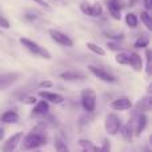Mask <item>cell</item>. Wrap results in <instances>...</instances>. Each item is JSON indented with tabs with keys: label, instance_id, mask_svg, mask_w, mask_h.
<instances>
[{
	"label": "cell",
	"instance_id": "obj_1",
	"mask_svg": "<svg viewBox=\"0 0 152 152\" xmlns=\"http://www.w3.org/2000/svg\"><path fill=\"white\" fill-rule=\"evenodd\" d=\"M47 134H45L44 128L42 126H36L26 135L23 136L20 142V147L23 151H34L37 148L43 147L47 144Z\"/></svg>",
	"mask_w": 152,
	"mask_h": 152
},
{
	"label": "cell",
	"instance_id": "obj_2",
	"mask_svg": "<svg viewBox=\"0 0 152 152\" xmlns=\"http://www.w3.org/2000/svg\"><path fill=\"white\" fill-rule=\"evenodd\" d=\"M96 92L92 88H84L80 94V102H81V107L86 112L92 113L96 110Z\"/></svg>",
	"mask_w": 152,
	"mask_h": 152
},
{
	"label": "cell",
	"instance_id": "obj_3",
	"mask_svg": "<svg viewBox=\"0 0 152 152\" xmlns=\"http://www.w3.org/2000/svg\"><path fill=\"white\" fill-rule=\"evenodd\" d=\"M121 126H123V123H121L120 118H119L116 113H108V115L105 116L104 128H105V131H107L108 135L116 136V135L119 134V131H120Z\"/></svg>",
	"mask_w": 152,
	"mask_h": 152
},
{
	"label": "cell",
	"instance_id": "obj_4",
	"mask_svg": "<svg viewBox=\"0 0 152 152\" xmlns=\"http://www.w3.org/2000/svg\"><path fill=\"white\" fill-rule=\"evenodd\" d=\"M20 43L31 53H34V55H37V56H40V58H43V59H51V58H52V56H51V53L48 52L45 48L40 47L39 44H36V43L32 42V40L28 39V37H20Z\"/></svg>",
	"mask_w": 152,
	"mask_h": 152
},
{
	"label": "cell",
	"instance_id": "obj_5",
	"mask_svg": "<svg viewBox=\"0 0 152 152\" xmlns=\"http://www.w3.org/2000/svg\"><path fill=\"white\" fill-rule=\"evenodd\" d=\"M23 136H24L23 132H16V134L11 135V136L8 137V139L5 140L4 143H3L1 151H3V152H13V151L16 150V147L20 144V142H21V139H23Z\"/></svg>",
	"mask_w": 152,
	"mask_h": 152
},
{
	"label": "cell",
	"instance_id": "obj_6",
	"mask_svg": "<svg viewBox=\"0 0 152 152\" xmlns=\"http://www.w3.org/2000/svg\"><path fill=\"white\" fill-rule=\"evenodd\" d=\"M88 69L95 77H97L99 80L104 81V83H116V77L112 74L107 72L105 69L99 68V67H95V66H88Z\"/></svg>",
	"mask_w": 152,
	"mask_h": 152
},
{
	"label": "cell",
	"instance_id": "obj_7",
	"mask_svg": "<svg viewBox=\"0 0 152 152\" xmlns=\"http://www.w3.org/2000/svg\"><path fill=\"white\" fill-rule=\"evenodd\" d=\"M50 36L52 37L53 42H56L58 44L64 45V47H72L74 45V42L69 36H67L66 34H63L61 31H58V29H50Z\"/></svg>",
	"mask_w": 152,
	"mask_h": 152
},
{
	"label": "cell",
	"instance_id": "obj_8",
	"mask_svg": "<svg viewBox=\"0 0 152 152\" xmlns=\"http://www.w3.org/2000/svg\"><path fill=\"white\" fill-rule=\"evenodd\" d=\"M20 75L18 72H8V74H0V91L10 88L11 86L19 80Z\"/></svg>",
	"mask_w": 152,
	"mask_h": 152
},
{
	"label": "cell",
	"instance_id": "obj_9",
	"mask_svg": "<svg viewBox=\"0 0 152 152\" xmlns=\"http://www.w3.org/2000/svg\"><path fill=\"white\" fill-rule=\"evenodd\" d=\"M107 7L111 16L116 20L121 19V10L124 8V3L121 0H107Z\"/></svg>",
	"mask_w": 152,
	"mask_h": 152
},
{
	"label": "cell",
	"instance_id": "obj_10",
	"mask_svg": "<svg viewBox=\"0 0 152 152\" xmlns=\"http://www.w3.org/2000/svg\"><path fill=\"white\" fill-rule=\"evenodd\" d=\"M134 107L132 102L128 97H119L110 103V108L113 111H128Z\"/></svg>",
	"mask_w": 152,
	"mask_h": 152
},
{
	"label": "cell",
	"instance_id": "obj_11",
	"mask_svg": "<svg viewBox=\"0 0 152 152\" xmlns=\"http://www.w3.org/2000/svg\"><path fill=\"white\" fill-rule=\"evenodd\" d=\"M50 111V103H47L45 100H39L34 104V108L31 111V116L32 118H42L45 116Z\"/></svg>",
	"mask_w": 152,
	"mask_h": 152
},
{
	"label": "cell",
	"instance_id": "obj_12",
	"mask_svg": "<svg viewBox=\"0 0 152 152\" xmlns=\"http://www.w3.org/2000/svg\"><path fill=\"white\" fill-rule=\"evenodd\" d=\"M42 100H45L47 103H52V104H61L64 102V96L56 92H50V91H40L39 94Z\"/></svg>",
	"mask_w": 152,
	"mask_h": 152
},
{
	"label": "cell",
	"instance_id": "obj_13",
	"mask_svg": "<svg viewBox=\"0 0 152 152\" xmlns=\"http://www.w3.org/2000/svg\"><path fill=\"white\" fill-rule=\"evenodd\" d=\"M135 108H136V111H139V113L150 112V111L152 110V96L151 95H145V96H143L142 99L137 100Z\"/></svg>",
	"mask_w": 152,
	"mask_h": 152
},
{
	"label": "cell",
	"instance_id": "obj_14",
	"mask_svg": "<svg viewBox=\"0 0 152 152\" xmlns=\"http://www.w3.org/2000/svg\"><path fill=\"white\" fill-rule=\"evenodd\" d=\"M135 129H134V135L135 136H140V135L144 132V129L147 128L148 124V118L145 113H139L136 118V121H135Z\"/></svg>",
	"mask_w": 152,
	"mask_h": 152
},
{
	"label": "cell",
	"instance_id": "obj_15",
	"mask_svg": "<svg viewBox=\"0 0 152 152\" xmlns=\"http://www.w3.org/2000/svg\"><path fill=\"white\" fill-rule=\"evenodd\" d=\"M128 66L136 72H140L143 69V60H142V58H140V55L137 52H131L129 53Z\"/></svg>",
	"mask_w": 152,
	"mask_h": 152
},
{
	"label": "cell",
	"instance_id": "obj_16",
	"mask_svg": "<svg viewBox=\"0 0 152 152\" xmlns=\"http://www.w3.org/2000/svg\"><path fill=\"white\" fill-rule=\"evenodd\" d=\"M0 120L5 124H16L20 120V116H19V113L16 112V111L10 110V111H5V112L0 116Z\"/></svg>",
	"mask_w": 152,
	"mask_h": 152
},
{
	"label": "cell",
	"instance_id": "obj_17",
	"mask_svg": "<svg viewBox=\"0 0 152 152\" xmlns=\"http://www.w3.org/2000/svg\"><path fill=\"white\" fill-rule=\"evenodd\" d=\"M119 132L121 134V136L126 142H132V137H134V123H132V120H129L127 124L121 126Z\"/></svg>",
	"mask_w": 152,
	"mask_h": 152
},
{
	"label": "cell",
	"instance_id": "obj_18",
	"mask_svg": "<svg viewBox=\"0 0 152 152\" xmlns=\"http://www.w3.org/2000/svg\"><path fill=\"white\" fill-rule=\"evenodd\" d=\"M60 79L67 81H75V80H83L86 79V75H83L81 72H76V71H66L60 74Z\"/></svg>",
	"mask_w": 152,
	"mask_h": 152
},
{
	"label": "cell",
	"instance_id": "obj_19",
	"mask_svg": "<svg viewBox=\"0 0 152 152\" xmlns=\"http://www.w3.org/2000/svg\"><path fill=\"white\" fill-rule=\"evenodd\" d=\"M53 147H55L56 152H71L69 148L67 147V144L64 143V140L60 139V137H55L53 139Z\"/></svg>",
	"mask_w": 152,
	"mask_h": 152
},
{
	"label": "cell",
	"instance_id": "obj_20",
	"mask_svg": "<svg viewBox=\"0 0 152 152\" xmlns=\"http://www.w3.org/2000/svg\"><path fill=\"white\" fill-rule=\"evenodd\" d=\"M126 24L129 28H136V27L139 26V19H137V16L135 15V13L128 12L126 15Z\"/></svg>",
	"mask_w": 152,
	"mask_h": 152
},
{
	"label": "cell",
	"instance_id": "obj_21",
	"mask_svg": "<svg viewBox=\"0 0 152 152\" xmlns=\"http://www.w3.org/2000/svg\"><path fill=\"white\" fill-rule=\"evenodd\" d=\"M92 152H111V143L108 139L103 140V144L100 145H94L92 147Z\"/></svg>",
	"mask_w": 152,
	"mask_h": 152
},
{
	"label": "cell",
	"instance_id": "obj_22",
	"mask_svg": "<svg viewBox=\"0 0 152 152\" xmlns=\"http://www.w3.org/2000/svg\"><path fill=\"white\" fill-rule=\"evenodd\" d=\"M86 47L88 48V50L91 51V52L96 53V55H99V56H104V55H105L104 48L100 47V45H97V44H95V43H87Z\"/></svg>",
	"mask_w": 152,
	"mask_h": 152
},
{
	"label": "cell",
	"instance_id": "obj_23",
	"mask_svg": "<svg viewBox=\"0 0 152 152\" xmlns=\"http://www.w3.org/2000/svg\"><path fill=\"white\" fill-rule=\"evenodd\" d=\"M115 60L118 64L120 66H128V60H129V52H119L115 56Z\"/></svg>",
	"mask_w": 152,
	"mask_h": 152
},
{
	"label": "cell",
	"instance_id": "obj_24",
	"mask_svg": "<svg viewBox=\"0 0 152 152\" xmlns=\"http://www.w3.org/2000/svg\"><path fill=\"white\" fill-rule=\"evenodd\" d=\"M140 20H142V23L145 26V28H147L148 31H151L152 29V20H151L150 13H148L147 11H143V12L140 13Z\"/></svg>",
	"mask_w": 152,
	"mask_h": 152
},
{
	"label": "cell",
	"instance_id": "obj_25",
	"mask_svg": "<svg viewBox=\"0 0 152 152\" xmlns=\"http://www.w3.org/2000/svg\"><path fill=\"white\" fill-rule=\"evenodd\" d=\"M150 44V37L147 35H142L137 37V40L135 42V47L136 48H147Z\"/></svg>",
	"mask_w": 152,
	"mask_h": 152
},
{
	"label": "cell",
	"instance_id": "obj_26",
	"mask_svg": "<svg viewBox=\"0 0 152 152\" xmlns=\"http://www.w3.org/2000/svg\"><path fill=\"white\" fill-rule=\"evenodd\" d=\"M102 13H103L102 4H100L99 1L94 3V4H92V13H91V16H92V18H99Z\"/></svg>",
	"mask_w": 152,
	"mask_h": 152
},
{
	"label": "cell",
	"instance_id": "obj_27",
	"mask_svg": "<svg viewBox=\"0 0 152 152\" xmlns=\"http://www.w3.org/2000/svg\"><path fill=\"white\" fill-rule=\"evenodd\" d=\"M104 36L108 37L110 40H113V42H118V43H120L121 40L124 39V35L123 34H111V32L108 34V32H105Z\"/></svg>",
	"mask_w": 152,
	"mask_h": 152
},
{
	"label": "cell",
	"instance_id": "obj_28",
	"mask_svg": "<svg viewBox=\"0 0 152 152\" xmlns=\"http://www.w3.org/2000/svg\"><path fill=\"white\" fill-rule=\"evenodd\" d=\"M79 145H80L81 148H83L84 151H92V147H94V144H92L89 140H87V139H81V140H79Z\"/></svg>",
	"mask_w": 152,
	"mask_h": 152
},
{
	"label": "cell",
	"instance_id": "obj_29",
	"mask_svg": "<svg viewBox=\"0 0 152 152\" xmlns=\"http://www.w3.org/2000/svg\"><path fill=\"white\" fill-rule=\"evenodd\" d=\"M80 10H81V12H83L84 15L91 16V13H92V4H88L87 1H83L80 4Z\"/></svg>",
	"mask_w": 152,
	"mask_h": 152
},
{
	"label": "cell",
	"instance_id": "obj_30",
	"mask_svg": "<svg viewBox=\"0 0 152 152\" xmlns=\"http://www.w3.org/2000/svg\"><path fill=\"white\" fill-rule=\"evenodd\" d=\"M20 100L24 103V104H31V105H34L35 103L37 102L36 96H34V95H27V96H23Z\"/></svg>",
	"mask_w": 152,
	"mask_h": 152
},
{
	"label": "cell",
	"instance_id": "obj_31",
	"mask_svg": "<svg viewBox=\"0 0 152 152\" xmlns=\"http://www.w3.org/2000/svg\"><path fill=\"white\" fill-rule=\"evenodd\" d=\"M145 58H147V68H145V72L147 75H151V51L145 50Z\"/></svg>",
	"mask_w": 152,
	"mask_h": 152
},
{
	"label": "cell",
	"instance_id": "obj_32",
	"mask_svg": "<svg viewBox=\"0 0 152 152\" xmlns=\"http://www.w3.org/2000/svg\"><path fill=\"white\" fill-rule=\"evenodd\" d=\"M11 27V24H10V21L7 20L5 18H3L1 15H0V28H3V29H8Z\"/></svg>",
	"mask_w": 152,
	"mask_h": 152
},
{
	"label": "cell",
	"instance_id": "obj_33",
	"mask_svg": "<svg viewBox=\"0 0 152 152\" xmlns=\"http://www.w3.org/2000/svg\"><path fill=\"white\" fill-rule=\"evenodd\" d=\"M32 1H35L37 5H40V7H43V8H45V10H51V5L48 4L45 0H32Z\"/></svg>",
	"mask_w": 152,
	"mask_h": 152
},
{
	"label": "cell",
	"instance_id": "obj_34",
	"mask_svg": "<svg viewBox=\"0 0 152 152\" xmlns=\"http://www.w3.org/2000/svg\"><path fill=\"white\" fill-rule=\"evenodd\" d=\"M39 87H40V88H43V89H44V88L47 89V88H51V87H53V83L51 80H43L42 83L39 84Z\"/></svg>",
	"mask_w": 152,
	"mask_h": 152
},
{
	"label": "cell",
	"instance_id": "obj_35",
	"mask_svg": "<svg viewBox=\"0 0 152 152\" xmlns=\"http://www.w3.org/2000/svg\"><path fill=\"white\" fill-rule=\"evenodd\" d=\"M107 47H108V48H111V50H115V51H121V50H123V48H121L120 45L115 44L113 42H108V43H107Z\"/></svg>",
	"mask_w": 152,
	"mask_h": 152
},
{
	"label": "cell",
	"instance_id": "obj_36",
	"mask_svg": "<svg viewBox=\"0 0 152 152\" xmlns=\"http://www.w3.org/2000/svg\"><path fill=\"white\" fill-rule=\"evenodd\" d=\"M143 5H144V8L148 12V11L152 8V0H143Z\"/></svg>",
	"mask_w": 152,
	"mask_h": 152
},
{
	"label": "cell",
	"instance_id": "obj_37",
	"mask_svg": "<svg viewBox=\"0 0 152 152\" xmlns=\"http://www.w3.org/2000/svg\"><path fill=\"white\" fill-rule=\"evenodd\" d=\"M4 134H5V132H4V129H3V128H0V142H1V140L4 139Z\"/></svg>",
	"mask_w": 152,
	"mask_h": 152
},
{
	"label": "cell",
	"instance_id": "obj_38",
	"mask_svg": "<svg viewBox=\"0 0 152 152\" xmlns=\"http://www.w3.org/2000/svg\"><path fill=\"white\" fill-rule=\"evenodd\" d=\"M144 152H151V150H150V147H148V145H145V147H144Z\"/></svg>",
	"mask_w": 152,
	"mask_h": 152
},
{
	"label": "cell",
	"instance_id": "obj_39",
	"mask_svg": "<svg viewBox=\"0 0 152 152\" xmlns=\"http://www.w3.org/2000/svg\"><path fill=\"white\" fill-rule=\"evenodd\" d=\"M81 152H88V151H84V150H83V151H81Z\"/></svg>",
	"mask_w": 152,
	"mask_h": 152
},
{
	"label": "cell",
	"instance_id": "obj_40",
	"mask_svg": "<svg viewBox=\"0 0 152 152\" xmlns=\"http://www.w3.org/2000/svg\"><path fill=\"white\" fill-rule=\"evenodd\" d=\"M35 152H40V151H35Z\"/></svg>",
	"mask_w": 152,
	"mask_h": 152
}]
</instances>
